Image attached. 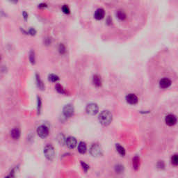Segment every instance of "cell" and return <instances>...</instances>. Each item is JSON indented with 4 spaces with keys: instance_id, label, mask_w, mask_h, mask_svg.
Returning <instances> with one entry per match:
<instances>
[{
    "instance_id": "cell-1",
    "label": "cell",
    "mask_w": 178,
    "mask_h": 178,
    "mask_svg": "<svg viewBox=\"0 0 178 178\" xmlns=\"http://www.w3.org/2000/svg\"><path fill=\"white\" fill-rule=\"evenodd\" d=\"M99 120L102 125H108L112 121V114L108 111H103L99 116Z\"/></svg>"
},
{
    "instance_id": "cell-2",
    "label": "cell",
    "mask_w": 178,
    "mask_h": 178,
    "mask_svg": "<svg viewBox=\"0 0 178 178\" xmlns=\"http://www.w3.org/2000/svg\"><path fill=\"white\" fill-rule=\"evenodd\" d=\"M44 155L49 160H53L55 157V150L52 145H47L44 148Z\"/></svg>"
},
{
    "instance_id": "cell-3",
    "label": "cell",
    "mask_w": 178,
    "mask_h": 178,
    "mask_svg": "<svg viewBox=\"0 0 178 178\" xmlns=\"http://www.w3.org/2000/svg\"><path fill=\"white\" fill-rule=\"evenodd\" d=\"M98 106H97V104H95V103H91L89 105H87L86 108V112L88 114L91 115V116H94V115H96L98 113Z\"/></svg>"
},
{
    "instance_id": "cell-4",
    "label": "cell",
    "mask_w": 178,
    "mask_h": 178,
    "mask_svg": "<svg viewBox=\"0 0 178 178\" xmlns=\"http://www.w3.org/2000/svg\"><path fill=\"white\" fill-rule=\"evenodd\" d=\"M90 153L93 157H99L102 154V150L98 144H93L90 149Z\"/></svg>"
},
{
    "instance_id": "cell-5",
    "label": "cell",
    "mask_w": 178,
    "mask_h": 178,
    "mask_svg": "<svg viewBox=\"0 0 178 178\" xmlns=\"http://www.w3.org/2000/svg\"><path fill=\"white\" fill-rule=\"evenodd\" d=\"M37 134L42 139H44V138L47 137V136L49 135L48 128L44 125L39 126L38 129H37Z\"/></svg>"
},
{
    "instance_id": "cell-6",
    "label": "cell",
    "mask_w": 178,
    "mask_h": 178,
    "mask_svg": "<svg viewBox=\"0 0 178 178\" xmlns=\"http://www.w3.org/2000/svg\"><path fill=\"white\" fill-rule=\"evenodd\" d=\"M63 113L64 116L67 117V118H70L73 116L74 114V108L72 105H67L64 107L63 109Z\"/></svg>"
},
{
    "instance_id": "cell-7",
    "label": "cell",
    "mask_w": 178,
    "mask_h": 178,
    "mask_svg": "<svg viewBox=\"0 0 178 178\" xmlns=\"http://www.w3.org/2000/svg\"><path fill=\"white\" fill-rule=\"evenodd\" d=\"M165 121H166V123L169 126H173L176 124L177 118L174 115L169 114L166 117Z\"/></svg>"
},
{
    "instance_id": "cell-8",
    "label": "cell",
    "mask_w": 178,
    "mask_h": 178,
    "mask_svg": "<svg viewBox=\"0 0 178 178\" xmlns=\"http://www.w3.org/2000/svg\"><path fill=\"white\" fill-rule=\"evenodd\" d=\"M126 100L127 102L130 104V105H136L139 102L138 97L134 94H129L126 96Z\"/></svg>"
},
{
    "instance_id": "cell-9",
    "label": "cell",
    "mask_w": 178,
    "mask_h": 178,
    "mask_svg": "<svg viewBox=\"0 0 178 178\" xmlns=\"http://www.w3.org/2000/svg\"><path fill=\"white\" fill-rule=\"evenodd\" d=\"M66 145L68 146L70 149H73L76 147L77 145V140L75 137H72V136H70L68 137L67 139H66Z\"/></svg>"
},
{
    "instance_id": "cell-10",
    "label": "cell",
    "mask_w": 178,
    "mask_h": 178,
    "mask_svg": "<svg viewBox=\"0 0 178 178\" xmlns=\"http://www.w3.org/2000/svg\"><path fill=\"white\" fill-rule=\"evenodd\" d=\"M170 85H171V81L167 78H164L159 81V86L161 88H167Z\"/></svg>"
},
{
    "instance_id": "cell-11",
    "label": "cell",
    "mask_w": 178,
    "mask_h": 178,
    "mask_svg": "<svg viewBox=\"0 0 178 178\" xmlns=\"http://www.w3.org/2000/svg\"><path fill=\"white\" fill-rule=\"evenodd\" d=\"M105 11H104V9H102V8H99V9H97V11H95V15H94V17H95V19L100 20V19H103L104 17H105Z\"/></svg>"
},
{
    "instance_id": "cell-12",
    "label": "cell",
    "mask_w": 178,
    "mask_h": 178,
    "mask_svg": "<svg viewBox=\"0 0 178 178\" xmlns=\"http://www.w3.org/2000/svg\"><path fill=\"white\" fill-rule=\"evenodd\" d=\"M132 165H133V168L134 170H137L139 169L140 166V158L137 156H136L133 158L132 160Z\"/></svg>"
},
{
    "instance_id": "cell-13",
    "label": "cell",
    "mask_w": 178,
    "mask_h": 178,
    "mask_svg": "<svg viewBox=\"0 0 178 178\" xmlns=\"http://www.w3.org/2000/svg\"><path fill=\"white\" fill-rule=\"evenodd\" d=\"M11 137L13 139H18L20 136V132L19 130H18V128H15L13 130H12L11 132Z\"/></svg>"
},
{
    "instance_id": "cell-14",
    "label": "cell",
    "mask_w": 178,
    "mask_h": 178,
    "mask_svg": "<svg viewBox=\"0 0 178 178\" xmlns=\"http://www.w3.org/2000/svg\"><path fill=\"white\" fill-rule=\"evenodd\" d=\"M86 150H87L86 144L83 142H80L79 145H78V151L80 152L81 154H84L86 152Z\"/></svg>"
},
{
    "instance_id": "cell-15",
    "label": "cell",
    "mask_w": 178,
    "mask_h": 178,
    "mask_svg": "<svg viewBox=\"0 0 178 178\" xmlns=\"http://www.w3.org/2000/svg\"><path fill=\"white\" fill-rule=\"evenodd\" d=\"M93 83L97 87L100 86L102 85V81H101L100 77L99 75H94V77L93 78Z\"/></svg>"
},
{
    "instance_id": "cell-16",
    "label": "cell",
    "mask_w": 178,
    "mask_h": 178,
    "mask_svg": "<svg viewBox=\"0 0 178 178\" xmlns=\"http://www.w3.org/2000/svg\"><path fill=\"white\" fill-rule=\"evenodd\" d=\"M116 150L118 152V153L122 156H125V150L122 146L120 145V144H116Z\"/></svg>"
},
{
    "instance_id": "cell-17",
    "label": "cell",
    "mask_w": 178,
    "mask_h": 178,
    "mask_svg": "<svg viewBox=\"0 0 178 178\" xmlns=\"http://www.w3.org/2000/svg\"><path fill=\"white\" fill-rule=\"evenodd\" d=\"M117 17L120 20H124V19H126L125 13L124 11H118L117 12Z\"/></svg>"
},
{
    "instance_id": "cell-18",
    "label": "cell",
    "mask_w": 178,
    "mask_h": 178,
    "mask_svg": "<svg viewBox=\"0 0 178 178\" xmlns=\"http://www.w3.org/2000/svg\"><path fill=\"white\" fill-rule=\"evenodd\" d=\"M49 80L52 82H56V81H58L59 80L58 76H56V75H54V74H51L49 75Z\"/></svg>"
},
{
    "instance_id": "cell-19",
    "label": "cell",
    "mask_w": 178,
    "mask_h": 178,
    "mask_svg": "<svg viewBox=\"0 0 178 178\" xmlns=\"http://www.w3.org/2000/svg\"><path fill=\"white\" fill-rule=\"evenodd\" d=\"M56 90L58 91L59 93H61V94H66V92L65 91V90L63 89V88L60 85V84H56Z\"/></svg>"
},
{
    "instance_id": "cell-20",
    "label": "cell",
    "mask_w": 178,
    "mask_h": 178,
    "mask_svg": "<svg viewBox=\"0 0 178 178\" xmlns=\"http://www.w3.org/2000/svg\"><path fill=\"white\" fill-rule=\"evenodd\" d=\"M29 60L32 64L35 63V54L33 51H31V52L29 54Z\"/></svg>"
},
{
    "instance_id": "cell-21",
    "label": "cell",
    "mask_w": 178,
    "mask_h": 178,
    "mask_svg": "<svg viewBox=\"0 0 178 178\" xmlns=\"http://www.w3.org/2000/svg\"><path fill=\"white\" fill-rule=\"evenodd\" d=\"M172 164L174 166H177L178 164V157L177 155H174L172 157Z\"/></svg>"
},
{
    "instance_id": "cell-22",
    "label": "cell",
    "mask_w": 178,
    "mask_h": 178,
    "mask_svg": "<svg viewBox=\"0 0 178 178\" xmlns=\"http://www.w3.org/2000/svg\"><path fill=\"white\" fill-rule=\"evenodd\" d=\"M36 80H37V83H38V85L39 88L41 89H43L44 86H43V81H41V79H40V77H39L38 75H36Z\"/></svg>"
},
{
    "instance_id": "cell-23",
    "label": "cell",
    "mask_w": 178,
    "mask_h": 178,
    "mask_svg": "<svg viewBox=\"0 0 178 178\" xmlns=\"http://www.w3.org/2000/svg\"><path fill=\"white\" fill-rule=\"evenodd\" d=\"M58 50H59V52L61 54H64L66 52V47L64 46L63 44H60L59 45V47H58Z\"/></svg>"
},
{
    "instance_id": "cell-24",
    "label": "cell",
    "mask_w": 178,
    "mask_h": 178,
    "mask_svg": "<svg viewBox=\"0 0 178 178\" xmlns=\"http://www.w3.org/2000/svg\"><path fill=\"white\" fill-rule=\"evenodd\" d=\"M62 11L64 13H66V14H69L70 13V8H69V7H68L67 5H64V6H63Z\"/></svg>"
},
{
    "instance_id": "cell-25",
    "label": "cell",
    "mask_w": 178,
    "mask_h": 178,
    "mask_svg": "<svg viewBox=\"0 0 178 178\" xmlns=\"http://www.w3.org/2000/svg\"><path fill=\"white\" fill-rule=\"evenodd\" d=\"M116 171L118 173H120L122 171H123V166H121V165H118V166H116Z\"/></svg>"
},
{
    "instance_id": "cell-26",
    "label": "cell",
    "mask_w": 178,
    "mask_h": 178,
    "mask_svg": "<svg viewBox=\"0 0 178 178\" xmlns=\"http://www.w3.org/2000/svg\"><path fill=\"white\" fill-rule=\"evenodd\" d=\"M81 166H83V170H85L86 172V171H87V170H88V169H89L88 166L87 164H86L85 163H83V162H82V161H81Z\"/></svg>"
},
{
    "instance_id": "cell-27",
    "label": "cell",
    "mask_w": 178,
    "mask_h": 178,
    "mask_svg": "<svg viewBox=\"0 0 178 178\" xmlns=\"http://www.w3.org/2000/svg\"><path fill=\"white\" fill-rule=\"evenodd\" d=\"M157 166L159 169H164V163L163 162V161H159L158 164H157Z\"/></svg>"
},
{
    "instance_id": "cell-28",
    "label": "cell",
    "mask_w": 178,
    "mask_h": 178,
    "mask_svg": "<svg viewBox=\"0 0 178 178\" xmlns=\"http://www.w3.org/2000/svg\"><path fill=\"white\" fill-rule=\"evenodd\" d=\"M38 110L40 112V111H41V100L40 97H38Z\"/></svg>"
},
{
    "instance_id": "cell-29",
    "label": "cell",
    "mask_w": 178,
    "mask_h": 178,
    "mask_svg": "<svg viewBox=\"0 0 178 178\" xmlns=\"http://www.w3.org/2000/svg\"><path fill=\"white\" fill-rule=\"evenodd\" d=\"M36 32V30H35V29H31L29 31V33H31V35H35Z\"/></svg>"
},
{
    "instance_id": "cell-30",
    "label": "cell",
    "mask_w": 178,
    "mask_h": 178,
    "mask_svg": "<svg viewBox=\"0 0 178 178\" xmlns=\"http://www.w3.org/2000/svg\"><path fill=\"white\" fill-rule=\"evenodd\" d=\"M22 15H23V16H24V18L25 19H27V18H28V14H27L26 12H23Z\"/></svg>"
},
{
    "instance_id": "cell-31",
    "label": "cell",
    "mask_w": 178,
    "mask_h": 178,
    "mask_svg": "<svg viewBox=\"0 0 178 178\" xmlns=\"http://www.w3.org/2000/svg\"><path fill=\"white\" fill-rule=\"evenodd\" d=\"M10 1H11V2H13V3H15V4L18 2V0H10Z\"/></svg>"
},
{
    "instance_id": "cell-32",
    "label": "cell",
    "mask_w": 178,
    "mask_h": 178,
    "mask_svg": "<svg viewBox=\"0 0 178 178\" xmlns=\"http://www.w3.org/2000/svg\"><path fill=\"white\" fill-rule=\"evenodd\" d=\"M0 60H1V56H0Z\"/></svg>"
}]
</instances>
